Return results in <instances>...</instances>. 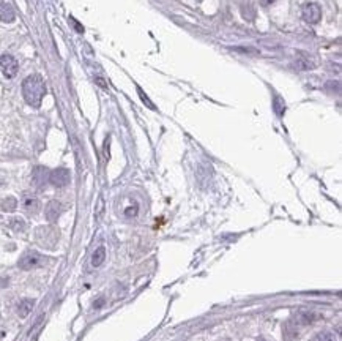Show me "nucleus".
Returning a JSON list of instances; mask_svg holds the SVG:
<instances>
[{"label": "nucleus", "instance_id": "6", "mask_svg": "<svg viewBox=\"0 0 342 341\" xmlns=\"http://www.w3.org/2000/svg\"><path fill=\"white\" fill-rule=\"evenodd\" d=\"M301 14H303V19L309 24H317L318 21L322 19V10H320V6L312 2L303 5Z\"/></svg>", "mask_w": 342, "mask_h": 341}, {"label": "nucleus", "instance_id": "17", "mask_svg": "<svg viewBox=\"0 0 342 341\" xmlns=\"http://www.w3.org/2000/svg\"><path fill=\"white\" fill-rule=\"evenodd\" d=\"M311 341H339V338L333 332H320Z\"/></svg>", "mask_w": 342, "mask_h": 341}, {"label": "nucleus", "instance_id": "20", "mask_svg": "<svg viewBox=\"0 0 342 341\" xmlns=\"http://www.w3.org/2000/svg\"><path fill=\"white\" fill-rule=\"evenodd\" d=\"M103 305H104V299H103V297H99V299H97V300L93 302V308L95 310H99L101 307H103Z\"/></svg>", "mask_w": 342, "mask_h": 341}, {"label": "nucleus", "instance_id": "14", "mask_svg": "<svg viewBox=\"0 0 342 341\" xmlns=\"http://www.w3.org/2000/svg\"><path fill=\"white\" fill-rule=\"evenodd\" d=\"M0 207H2L3 212H14L18 207V201H16V198L10 196V198H5L2 202H0Z\"/></svg>", "mask_w": 342, "mask_h": 341}, {"label": "nucleus", "instance_id": "12", "mask_svg": "<svg viewBox=\"0 0 342 341\" xmlns=\"http://www.w3.org/2000/svg\"><path fill=\"white\" fill-rule=\"evenodd\" d=\"M35 307V300L33 299H23L18 303V315L19 317H27L32 313V310Z\"/></svg>", "mask_w": 342, "mask_h": 341}, {"label": "nucleus", "instance_id": "1", "mask_svg": "<svg viewBox=\"0 0 342 341\" xmlns=\"http://www.w3.org/2000/svg\"><path fill=\"white\" fill-rule=\"evenodd\" d=\"M23 95L27 105L33 107H38L41 105L43 98L46 95V85L45 81L38 75H32L24 79L23 82Z\"/></svg>", "mask_w": 342, "mask_h": 341}, {"label": "nucleus", "instance_id": "21", "mask_svg": "<svg viewBox=\"0 0 342 341\" xmlns=\"http://www.w3.org/2000/svg\"><path fill=\"white\" fill-rule=\"evenodd\" d=\"M274 2H276V0H260V5L265 6V8H267V6H271Z\"/></svg>", "mask_w": 342, "mask_h": 341}, {"label": "nucleus", "instance_id": "9", "mask_svg": "<svg viewBox=\"0 0 342 341\" xmlns=\"http://www.w3.org/2000/svg\"><path fill=\"white\" fill-rule=\"evenodd\" d=\"M32 179H33L35 186H38V188L45 186L46 182H49V171L45 168V166H36V168L33 169Z\"/></svg>", "mask_w": 342, "mask_h": 341}, {"label": "nucleus", "instance_id": "7", "mask_svg": "<svg viewBox=\"0 0 342 341\" xmlns=\"http://www.w3.org/2000/svg\"><path fill=\"white\" fill-rule=\"evenodd\" d=\"M320 316L314 311H306V310H301L293 316V321H290L293 325H309L312 322H316Z\"/></svg>", "mask_w": 342, "mask_h": 341}, {"label": "nucleus", "instance_id": "23", "mask_svg": "<svg viewBox=\"0 0 342 341\" xmlns=\"http://www.w3.org/2000/svg\"><path fill=\"white\" fill-rule=\"evenodd\" d=\"M95 81H97V82L99 84V87H103V89H106V87H107V85H106V82L103 81V79H99V78H97V79H95Z\"/></svg>", "mask_w": 342, "mask_h": 341}, {"label": "nucleus", "instance_id": "25", "mask_svg": "<svg viewBox=\"0 0 342 341\" xmlns=\"http://www.w3.org/2000/svg\"><path fill=\"white\" fill-rule=\"evenodd\" d=\"M257 341H267V340H265V338H259Z\"/></svg>", "mask_w": 342, "mask_h": 341}, {"label": "nucleus", "instance_id": "13", "mask_svg": "<svg viewBox=\"0 0 342 341\" xmlns=\"http://www.w3.org/2000/svg\"><path fill=\"white\" fill-rule=\"evenodd\" d=\"M106 259V248L104 246H99V248L95 250L93 256H92V265L93 267H99L101 264L104 262Z\"/></svg>", "mask_w": 342, "mask_h": 341}, {"label": "nucleus", "instance_id": "24", "mask_svg": "<svg viewBox=\"0 0 342 341\" xmlns=\"http://www.w3.org/2000/svg\"><path fill=\"white\" fill-rule=\"evenodd\" d=\"M2 338H3V333H2V332H0V341H2Z\"/></svg>", "mask_w": 342, "mask_h": 341}, {"label": "nucleus", "instance_id": "11", "mask_svg": "<svg viewBox=\"0 0 342 341\" xmlns=\"http://www.w3.org/2000/svg\"><path fill=\"white\" fill-rule=\"evenodd\" d=\"M16 19V13H14L13 6L10 3H0V21L3 23H13Z\"/></svg>", "mask_w": 342, "mask_h": 341}, {"label": "nucleus", "instance_id": "2", "mask_svg": "<svg viewBox=\"0 0 342 341\" xmlns=\"http://www.w3.org/2000/svg\"><path fill=\"white\" fill-rule=\"evenodd\" d=\"M35 240L43 248L52 250L55 248L57 240H59V232L52 226H41L35 231Z\"/></svg>", "mask_w": 342, "mask_h": 341}, {"label": "nucleus", "instance_id": "15", "mask_svg": "<svg viewBox=\"0 0 342 341\" xmlns=\"http://www.w3.org/2000/svg\"><path fill=\"white\" fill-rule=\"evenodd\" d=\"M8 226L14 232H23V231H25V221L23 218H19V216H14V218H11L8 221Z\"/></svg>", "mask_w": 342, "mask_h": 341}, {"label": "nucleus", "instance_id": "16", "mask_svg": "<svg viewBox=\"0 0 342 341\" xmlns=\"http://www.w3.org/2000/svg\"><path fill=\"white\" fill-rule=\"evenodd\" d=\"M137 212H139V206H137L136 201H131L129 204L125 207V210H123V215L128 216V218H134V216L137 215Z\"/></svg>", "mask_w": 342, "mask_h": 341}, {"label": "nucleus", "instance_id": "5", "mask_svg": "<svg viewBox=\"0 0 342 341\" xmlns=\"http://www.w3.org/2000/svg\"><path fill=\"white\" fill-rule=\"evenodd\" d=\"M18 60L13 55H0V71L6 79H11L18 75Z\"/></svg>", "mask_w": 342, "mask_h": 341}, {"label": "nucleus", "instance_id": "8", "mask_svg": "<svg viewBox=\"0 0 342 341\" xmlns=\"http://www.w3.org/2000/svg\"><path fill=\"white\" fill-rule=\"evenodd\" d=\"M63 212V207L59 201H50L48 202L46 206V210H45V215H46V220L49 223H55L57 220H59V216L62 215Z\"/></svg>", "mask_w": 342, "mask_h": 341}, {"label": "nucleus", "instance_id": "22", "mask_svg": "<svg viewBox=\"0 0 342 341\" xmlns=\"http://www.w3.org/2000/svg\"><path fill=\"white\" fill-rule=\"evenodd\" d=\"M73 24H74V27H76V30H77V32H81V33L84 32V27H82V26H79L74 19H73Z\"/></svg>", "mask_w": 342, "mask_h": 341}, {"label": "nucleus", "instance_id": "10", "mask_svg": "<svg viewBox=\"0 0 342 341\" xmlns=\"http://www.w3.org/2000/svg\"><path fill=\"white\" fill-rule=\"evenodd\" d=\"M23 207H24V210L27 213L36 215L41 209V202L36 199L35 196H25L24 201H23Z\"/></svg>", "mask_w": 342, "mask_h": 341}, {"label": "nucleus", "instance_id": "4", "mask_svg": "<svg viewBox=\"0 0 342 341\" xmlns=\"http://www.w3.org/2000/svg\"><path fill=\"white\" fill-rule=\"evenodd\" d=\"M71 174L67 168H57L49 172V184L54 185L55 188H63L70 184Z\"/></svg>", "mask_w": 342, "mask_h": 341}, {"label": "nucleus", "instance_id": "18", "mask_svg": "<svg viewBox=\"0 0 342 341\" xmlns=\"http://www.w3.org/2000/svg\"><path fill=\"white\" fill-rule=\"evenodd\" d=\"M273 107H274V111H276V114L279 115V117H282L284 112H286V105H284V100L281 97H274Z\"/></svg>", "mask_w": 342, "mask_h": 341}, {"label": "nucleus", "instance_id": "3", "mask_svg": "<svg viewBox=\"0 0 342 341\" xmlns=\"http://www.w3.org/2000/svg\"><path fill=\"white\" fill-rule=\"evenodd\" d=\"M46 262V258L40 255L38 251H32L28 250L25 251L23 256L19 258L18 261V267L23 268V270H33V268H38V267H43Z\"/></svg>", "mask_w": 342, "mask_h": 341}, {"label": "nucleus", "instance_id": "19", "mask_svg": "<svg viewBox=\"0 0 342 341\" xmlns=\"http://www.w3.org/2000/svg\"><path fill=\"white\" fill-rule=\"evenodd\" d=\"M137 92H139V97H141V100L144 101V105H147V106L150 107L151 111H156V106H155L153 103H151V101H150V98H148V97L145 95V93L142 92V89H137Z\"/></svg>", "mask_w": 342, "mask_h": 341}]
</instances>
